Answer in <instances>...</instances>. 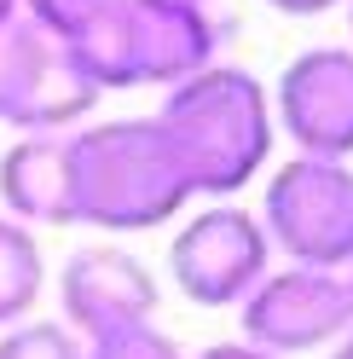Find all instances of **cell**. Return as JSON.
<instances>
[{
  "label": "cell",
  "instance_id": "19",
  "mask_svg": "<svg viewBox=\"0 0 353 359\" xmlns=\"http://www.w3.org/2000/svg\"><path fill=\"white\" fill-rule=\"evenodd\" d=\"M347 24H353V0H347Z\"/></svg>",
  "mask_w": 353,
  "mask_h": 359
},
{
  "label": "cell",
  "instance_id": "16",
  "mask_svg": "<svg viewBox=\"0 0 353 359\" xmlns=\"http://www.w3.org/2000/svg\"><path fill=\"white\" fill-rule=\"evenodd\" d=\"M272 12H284V18H319V12H330V6H347V0H267Z\"/></svg>",
  "mask_w": 353,
  "mask_h": 359
},
{
  "label": "cell",
  "instance_id": "2",
  "mask_svg": "<svg viewBox=\"0 0 353 359\" xmlns=\"http://www.w3.org/2000/svg\"><path fill=\"white\" fill-rule=\"evenodd\" d=\"M168 145L180 151L191 191L203 197H232L267 168L272 151V93L237 64H203L197 76L174 81L157 110Z\"/></svg>",
  "mask_w": 353,
  "mask_h": 359
},
{
  "label": "cell",
  "instance_id": "13",
  "mask_svg": "<svg viewBox=\"0 0 353 359\" xmlns=\"http://www.w3.org/2000/svg\"><path fill=\"white\" fill-rule=\"evenodd\" d=\"M87 359H186V353L168 330H157V319H139V325L87 336Z\"/></svg>",
  "mask_w": 353,
  "mask_h": 359
},
{
  "label": "cell",
  "instance_id": "14",
  "mask_svg": "<svg viewBox=\"0 0 353 359\" xmlns=\"http://www.w3.org/2000/svg\"><path fill=\"white\" fill-rule=\"evenodd\" d=\"M104 6H110V0H24V12L35 18L41 29H53L58 41H76Z\"/></svg>",
  "mask_w": 353,
  "mask_h": 359
},
{
  "label": "cell",
  "instance_id": "15",
  "mask_svg": "<svg viewBox=\"0 0 353 359\" xmlns=\"http://www.w3.org/2000/svg\"><path fill=\"white\" fill-rule=\"evenodd\" d=\"M197 359H278V353L255 348V342H214V348H203Z\"/></svg>",
  "mask_w": 353,
  "mask_h": 359
},
{
  "label": "cell",
  "instance_id": "21",
  "mask_svg": "<svg viewBox=\"0 0 353 359\" xmlns=\"http://www.w3.org/2000/svg\"><path fill=\"white\" fill-rule=\"evenodd\" d=\"M347 273H353V266H347Z\"/></svg>",
  "mask_w": 353,
  "mask_h": 359
},
{
  "label": "cell",
  "instance_id": "18",
  "mask_svg": "<svg viewBox=\"0 0 353 359\" xmlns=\"http://www.w3.org/2000/svg\"><path fill=\"white\" fill-rule=\"evenodd\" d=\"M330 359H353V330H347L342 342H336V353H330Z\"/></svg>",
  "mask_w": 353,
  "mask_h": 359
},
{
  "label": "cell",
  "instance_id": "3",
  "mask_svg": "<svg viewBox=\"0 0 353 359\" xmlns=\"http://www.w3.org/2000/svg\"><path fill=\"white\" fill-rule=\"evenodd\" d=\"M87 81L110 87H174L220 53V24L197 0H110L76 41H64Z\"/></svg>",
  "mask_w": 353,
  "mask_h": 359
},
{
  "label": "cell",
  "instance_id": "1",
  "mask_svg": "<svg viewBox=\"0 0 353 359\" xmlns=\"http://www.w3.org/2000/svg\"><path fill=\"white\" fill-rule=\"evenodd\" d=\"M180 151L157 116H116L70 128V209L93 232H151L191 203Z\"/></svg>",
  "mask_w": 353,
  "mask_h": 359
},
{
  "label": "cell",
  "instance_id": "9",
  "mask_svg": "<svg viewBox=\"0 0 353 359\" xmlns=\"http://www.w3.org/2000/svg\"><path fill=\"white\" fill-rule=\"evenodd\" d=\"M157 302H162V290L151 278V266L122 243H81L58 273L64 325L81 342L122 330V325H139V319H157Z\"/></svg>",
  "mask_w": 353,
  "mask_h": 359
},
{
  "label": "cell",
  "instance_id": "8",
  "mask_svg": "<svg viewBox=\"0 0 353 359\" xmlns=\"http://www.w3.org/2000/svg\"><path fill=\"white\" fill-rule=\"evenodd\" d=\"M272 122L301 156H353V47H307L272 87Z\"/></svg>",
  "mask_w": 353,
  "mask_h": 359
},
{
  "label": "cell",
  "instance_id": "17",
  "mask_svg": "<svg viewBox=\"0 0 353 359\" xmlns=\"http://www.w3.org/2000/svg\"><path fill=\"white\" fill-rule=\"evenodd\" d=\"M24 12V0H0V24H6V18H18Z\"/></svg>",
  "mask_w": 353,
  "mask_h": 359
},
{
  "label": "cell",
  "instance_id": "10",
  "mask_svg": "<svg viewBox=\"0 0 353 359\" xmlns=\"http://www.w3.org/2000/svg\"><path fill=\"white\" fill-rule=\"evenodd\" d=\"M0 209L24 226H76L70 209V128L18 133L0 151Z\"/></svg>",
  "mask_w": 353,
  "mask_h": 359
},
{
  "label": "cell",
  "instance_id": "7",
  "mask_svg": "<svg viewBox=\"0 0 353 359\" xmlns=\"http://www.w3.org/2000/svg\"><path fill=\"white\" fill-rule=\"evenodd\" d=\"M267 261H272V238L261 226V215L226 203V197L191 215L168 243V278L197 307H237L272 273Z\"/></svg>",
  "mask_w": 353,
  "mask_h": 359
},
{
  "label": "cell",
  "instance_id": "4",
  "mask_svg": "<svg viewBox=\"0 0 353 359\" xmlns=\"http://www.w3.org/2000/svg\"><path fill=\"white\" fill-rule=\"evenodd\" d=\"M272 250L301 266H353V168L342 156H290L261 197Z\"/></svg>",
  "mask_w": 353,
  "mask_h": 359
},
{
  "label": "cell",
  "instance_id": "5",
  "mask_svg": "<svg viewBox=\"0 0 353 359\" xmlns=\"http://www.w3.org/2000/svg\"><path fill=\"white\" fill-rule=\"evenodd\" d=\"M99 104V87L87 81L76 53L53 29H41L29 12L0 24V122L18 133L76 128Z\"/></svg>",
  "mask_w": 353,
  "mask_h": 359
},
{
  "label": "cell",
  "instance_id": "6",
  "mask_svg": "<svg viewBox=\"0 0 353 359\" xmlns=\"http://www.w3.org/2000/svg\"><path fill=\"white\" fill-rule=\"evenodd\" d=\"M237 319H244V342L267 348L278 359L336 348L353 330V273L290 261L284 273H267L237 302Z\"/></svg>",
  "mask_w": 353,
  "mask_h": 359
},
{
  "label": "cell",
  "instance_id": "11",
  "mask_svg": "<svg viewBox=\"0 0 353 359\" xmlns=\"http://www.w3.org/2000/svg\"><path fill=\"white\" fill-rule=\"evenodd\" d=\"M41 290H47V261H41L35 226H24V220H12L0 209V330L29 319Z\"/></svg>",
  "mask_w": 353,
  "mask_h": 359
},
{
  "label": "cell",
  "instance_id": "12",
  "mask_svg": "<svg viewBox=\"0 0 353 359\" xmlns=\"http://www.w3.org/2000/svg\"><path fill=\"white\" fill-rule=\"evenodd\" d=\"M0 359H87V342L64 319H18L0 330Z\"/></svg>",
  "mask_w": 353,
  "mask_h": 359
},
{
  "label": "cell",
  "instance_id": "20",
  "mask_svg": "<svg viewBox=\"0 0 353 359\" xmlns=\"http://www.w3.org/2000/svg\"><path fill=\"white\" fill-rule=\"evenodd\" d=\"M197 6H209V0H197Z\"/></svg>",
  "mask_w": 353,
  "mask_h": 359
}]
</instances>
